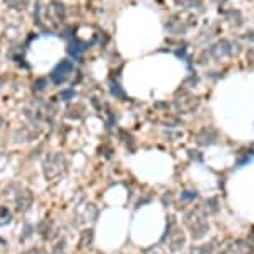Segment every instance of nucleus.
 <instances>
[{"mask_svg":"<svg viewBox=\"0 0 254 254\" xmlns=\"http://www.w3.org/2000/svg\"><path fill=\"white\" fill-rule=\"evenodd\" d=\"M10 219H12V216H10L9 209L2 206V208H0V226H3V224H9Z\"/></svg>","mask_w":254,"mask_h":254,"instance_id":"1","label":"nucleus"}]
</instances>
